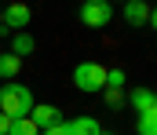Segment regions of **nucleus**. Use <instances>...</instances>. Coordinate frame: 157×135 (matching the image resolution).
Here are the masks:
<instances>
[{
  "label": "nucleus",
  "instance_id": "obj_1",
  "mask_svg": "<svg viewBox=\"0 0 157 135\" xmlns=\"http://www.w3.org/2000/svg\"><path fill=\"white\" fill-rule=\"evenodd\" d=\"M33 91L26 88V84H18V81H4L0 84V113L7 117V121H18V117H29V110H33Z\"/></svg>",
  "mask_w": 157,
  "mask_h": 135
},
{
  "label": "nucleus",
  "instance_id": "obj_18",
  "mask_svg": "<svg viewBox=\"0 0 157 135\" xmlns=\"http://www.w3.org/2000/svg\"><path fill=\"white\" fill-rule=\"evenodd\" d=\"M143 4H146V0H143Z\"/></svg>",
  "mask_w": 157,
  "mask_h": 135
},
{
  "label": "nucleus",
  "instance_id": "obj_2",
  "mask_svg": "<svg viewBox=\"0 0 157 135\" xmlns=\"http://www.w3.org/2000/svg\"><path fill=\"white\" fill-rule=\"evenodd\" d=\"M73 84H77L80 91H88V95L102 91V84H106V66H99V62H77Z\"/></svg>",
  "mask_w": 157,
  "mask_h": 135
},
{
  "label": "nucleus",
  "instance_id": "obj_5",
  "mask_svg": "<svg viewBox=\"0 0 157 135\" xmlns=\"http://www.w3.org/2000/svg\"><path fill=\"white\" fill-rule=\"evenodd\" d=\"M121 15H124V22H128V26H150V18H154L150 4H143V0H124Z\"/></svg>",
  "mask_w": 157,
  "mask_h": 135
},
{
  "label": "nucleus",
  "instance_id": "obj_13",
  "mask_svg": "<svg viewBox=\"0 0 157 135\" xmlns=\"http://www.w3.org/2000/svg\"><path fill=\"white\" fill-rule=\"evenodd\" d=\"M102 95H106L102 102H106L110 110H121V106H124V91L121 88H102Z\"/></svg>",
  "mask_w": 157,
  "mask_h": 135
},
{
  "label": "nucleus",
  "instance_id": "obj_17",
  "mask_svg": "<svg viewBox=\"0 0 157 135\" xmlns=\"http://www.w3.org/2000/svg\"><path fill=\"white\" fill-rule=\"evenodd\" d=\"M102 135H110V132H102Z\"/></svg>",
  "mask_w": 157,
  "mask_h": 135
},
{
  "label": "nucleus",
  "instance_id": "obj_12",
  "mask_svg": "<svg viewBox=\"0 0 157 135\" xmlns=\"http://www.w3.org/2000/svg\"><path fill=\"white\" fill-rule=\"evenodd\" d=\"M139 135H157V110L139 113Z\"/></svg>",
  "mask_w": 157,
  "mask_h": 135
},
{
  "label": "nucleus",
  "instance_id": "obj_15",
  "mask_svg": "<svg viewBox=\"0 0 157 135\" xmlns=\"http://www.w3.org/2000/svg\"><path fill=\"white\" fill-rule=\"evenodd\" d=\"M40 135H66V124H55V128H44Z\"/></svg>",
  "mask_w": 157,
  "mask_h": 135
},
{
  "label": "nucleus",
  "instance_id": "obj_9",
  "mask_svg": "<svg viewBox=\"0 0 157 135\" xmlns=\"http://www.w3.org/2000/svg\"><path fill=\"white\" fill-rule=\"evenodd\" d=\"M124 102H132L139 113H146V110H157V99H154V91H150V88H135L132 95H124Z\"/></svg>",
  "mask_w": 157,
  "mask_h": 135
},
{
  "label": "nucleus",
  "instance_id": "obj_4",
  "mask_svg": "<svg viewBox=\"0 0 157 135\" xmlns=\"http://www.w3.org/2000/svg\"><path fill=\"white\" fill-rule=\"evenodd\" d=\"M26 22H29V7H26V4L0 7V29H7V33H22Z\"/></svg>",
  "mask_w": 157,
  "mask_h": 135
},
{
  "label": "nucleus",
  "instance_id": "obj_7",
  "mask_svg": "<svg viewBox=\"0 0 157 135\" xmlns=\"http://www.w3.org/2000/svg\"><path fill=\"white\" fill-rule=\"evenodd\" d=\"M66 135H102V124L95 117H73V121H62Z\"/></svg>",
  "mask_w": 157,
  "mask_h": 135
},
{
  "label": "nucleus",
  "instance_id": "obj_6",
  "mask_svg": "<svg viewBox=\"0 0 157 135\" xmlns=\"http://www.w3.org/2000/svg\"><path fill=\"white\" fill-rule=\"evenodd\" d=\"M29 121H33L40 132H44V128H55V124H62V113H59L55 106H48V102H33V110H29Z\"/></svg>",
  "mask_w": 157,
  "mask_h": 135
},
{
  "label": "nucleus",
  "instance_id": "obj_10",
  "mask_svg": "<svg viewBox=\"0 0 157 135\" xmlns=\"http://www.w3.org/2000/svg\"><path fill=\"white\" fill-rule=\"evenodd\" d=\"M18 69H22V58H15L11 51H4V55H0V77H4V81H15Z\"/></svg>",
  "mask_w": 157,
  "mask_h": 135
},
{
  "label": "nucleus",
  "instance_id": "obj_11",
  "mask_svg": "<svg viewBox=\"0 0 157 135\" xmlns=\"http://www.w3.org/2000/svg\"><path fill=\"white\" fill-rule=\"evenodd\" d=\"M7 135H40V128L29 121V117H18V121L7 124Z\"/></svg>",
  "mask_w": 157,
  "mask_h": 135
},
{
  "label": "nucleus",
  "instance_id": "obj_16",
  "mask_svg": "<svg viewBox=\"0 0 157 135\" xmlns=\"http://www.w3.org/2000/svg\"><path fill=\"white\" fill-rule=\"evenodd\" d=\"M7 124H11V121H7V117L0 113V135H7Z\"/></svg>",
  "mask_w": 157,
  "mask_h": 135
},
{
  "label": "nucleus",
  "instance_id": "obj_8",
  "mask_svg": "<svg viewBox=\"0 0 157 135\" xmlns=\"http://www.w3.org/2000/svg\"><path fill=\"white\" fill-rule=\"evenodd\" d=\"M7 51H11L15 58H26V55H33V51H37V40H33L26 29H22V33H11V47H7Z\"/></svg>",
  "mask_w": 157,
  "mask_h": 135
},
{
  "label": "nucleus",
  "instance_id": "obj_3",
  "mask_svg": "<svg viewBox=\"0 0 157 135\" xmlns=\"http://www.w3.org/2000/svg\"><path fill=\"white\" fill-rule=\"evenodd\" d=\"M110 18H113V4L110 0H84L80 4V22L84 26L102 29V26H110Z\"/></svg>",
  "mask_w": 157,
  "mask_h": 135
},
{
  "label": "nucleus",
  "instance_id": "obj_14",
  "mask_svg": "<svg viewBox=\"0 0 157 135\" xmlns=\"http://www.w3.org/2000/svg\"><path fill=\"white\" fill-rule=\"evenodd\" d=\"M102 88H124V69H106V84Z\"/></svg>",
  "mask_w": 157,
  "mask_h": 135
}]
</instances>
